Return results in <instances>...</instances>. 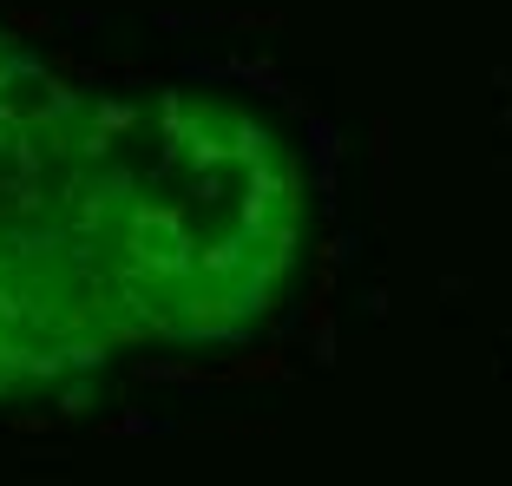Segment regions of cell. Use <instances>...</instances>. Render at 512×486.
Returning <instances> with one entry per match:
<instances>
[{"mask_svg":"<svg viewBox=\"0 0 512 486\" xmlns=\"http://www.w3.org/2000/svg\"><path fill=\"white\" fill-rule=\"evenodd\" d=\"M302 243L309 178L276 119L0 27V395L243 342Z\"/></svg>","mask_w":512,"mask_h":486,"instance_id":"1","label":"cell"}]
</instances>
